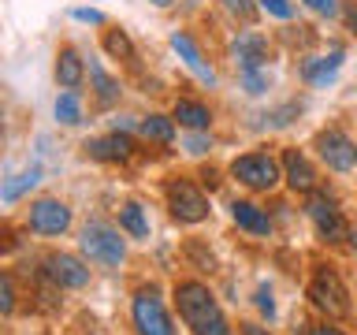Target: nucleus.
<instances>
[{
  "label": "nucleus",
  "instance_id": "nucleus-5",
  "mask_svg": "<svg viewBox=\"0 0 357 335\" xmlns=\"http://www.w3.org/2000/svg\"><path fill=\"white\" fill-rule=\"evenodd\" d=\"M130 324H134L138 335H175V324H172V313H167L164 298H160V287L145 283V287L134 290Z\"/></svg>",
  "mask_w": 357,
  "mask_h": 335
},
{
  "label": "nucleus",
  "instance_id": "nucleus-18",
  "mask_svg": "<svg viewBox=\"0 0 357 335\" xmlns=\"http://www.w3.org/2000/svg\"><path fill=\"white\" fill-rule=\"evenodd\" d=\"M89 89H93V97H97V105H100V108L119 105V97H123L119 78H112V75L105 71V64H100V60H89Z\"/></svg>",
  "mask_w": 357,
  "mask_h": 335
},
{
  "label": "nucleus",
  "instance_id": "nucleus-14",
  "mask_svg": "<svg viewBox=\"0 0 357 335\" xmlns=\"http://www.w3.org/2000/svg\"><path fill=\"white\" fill-rule=\"evenodd\" d=\"M172 49H175V56H178V60L186 64V71H190V75H197L205 86H216V82H220V78H216V71H212V64L205 60V56H201L197 41L190 38L186 30H175V34H172Z\"/></svg>",
  "mask_w": 357,
  "mask_h": 335
},
{
  "label": "nucleus",
  "instance_id": "nucleus-33",
  "mask_svg": "<svg viewBox=\"0 0 357 335\" xmlns=\"http://www.w3.org/2000/svg\"><path fill=\"white\" fill-rule=\"evenodd\" d=\"M71 15H75L78 22H93V27H100V22H105V11H100V8H75Z\"/></svg>",
  "mask_w": 357,
  "mask_h": 335
},
{
  "label": "nucleus",
  "instance_id": "nucleus-29",
  "mask_svg": "<svg viewBox=\"0 0 357 335\" xmlns=\"http://www.w3.org/2000/svg\"><path fill=\"white\" fill-rule=\"evenodd\" d=\"M11 309H15V283H11V276L4 272L0 276V313L11 317Z\"/></svg>",
  "mask_w": 357,
  "mask_h": 335
},
{
  "label": "nucleus",
  "instance_id": "nucleus-10",
  "mask_svg": "<svg viewBox=\"0 0 357 335\" xmlns=\"http://www.w3.org/2000/svg\"><path fill=\"white\" fill-rule=\"evenodd\" d=\"M41 276L49 279L56 290H78V287L89 283V268H86L82 257H75V253H45Z\"/></svg>",
  "mask_w": 357,
  "mask_h": 335
},
{
  "label": "nucleus",
  "instance_id": "nucleus-35",
  "mask_svg": "<svg viewBox=\"0 0 357 335\" xmlns=\"http://www.w3.org/2000/svg\"><path fill=\"white\" fill-rule=\"evenodd\" d=\"M138 123H142V119H130V116H116V119H112V131H119V134H130V131H138Z\"/></svg>",
  "mask_w": 357,
  "mask_h": 335
},
{
  "label": "nucleus",
  "instance_id": "nucleus-30",
  "mask_svg": "<svg viewBox=\"0 0 357 335\" xmlns=\"http://www.w3.org/2000/svg\"><path fill=\"white\" fill-rule=\"evenodd\" d=\"M257 4L275 19H294V4H290V0H257Z\"/></svg>",
  "mask_w": 357,
  "mask_h": 335
},
{
  "label": "nucleus",
  "instance_id": "nucleus-25",
  "mask_svg": "<svg viewBox=\"0 0 357 335\" xmlns=\"http://www.w3.org/2000/svg\"><path fill=\"white\" fill-rule=\"evenodd\" d=\"M301 112H305V105H301V100H283V105H279V108H272V112H264V123H268V127H290V123H294L298 116H301Z\"/></svg>",
  "mask_w": 357,
  "mask_h": 335
},
{
  "label": "nucleus",
  "instance_id": "nucleus-20",
  "mask_svg": "<svg viewBox=\"0 0 357 335\" xmlns=\"http://www.w3.org/2000/svg\"><path fill=\"white\" fill-rule=\"evenodd\" d=\"M38 183H41V164H26L19 175H8L4 179V186H0V201H4V205H15V201L22 194H30Z\"/></svg>",
  "mask_w": 357,
  "mask_h": 335
},
{
  "label": "nucleus",
  "instance_id": "nucleus-38",
  "mask_svg": "<svg viewBox=\"0 0 357 335\" xmlns=\"http://www.w3.org/2000/svg\"><path fill=\"white\" fill-rule=\"evenodd\" d=\"M346 239H350V250L357 253V228H350V234H346Z\"/></svg>",
  "mask_w": 357,
  "mask_h": 335
},
{
  "label": "nucleus",
  "instance_id": "nucleus-31",
  "mask_svg": "<svg viewBox=\"0 0 357 335\" xmlns=\"http://www.w3.org/2000/svg\"><path fill=\"white\" fill-rule=\"evenodd\" d=\"M301 4H305L309 11H317V15H328V19H335L339 15V0H301Z\"/></svg>",
  "mask_w": 357,
  "mask_h": 335
},
{
  "label": "nucleus",
  "instance_id": "nucleus-9",
  "mask_svg": "<svg viewBox=\"0 0 357 335\" xmlns=\"http://www.w3.org/2000/svg\"><path fill=\"white\" fill-rule=\"evenodd\" d=\"M26 228L41 239H56V234L71 231V205L60 198H38L26 209Z\"/></svg>",
  "mask_w": 357,
  "mask_h": 335
},
{
  "label": "nucleus",
  "instance_id": "nucleus-26",
  "mask_svg": "<svg viewBox=\"0 0 357 335\" xmlns=\"http://www.w3.org/2000/svg\"><path fill=\"white\" fill-rule=\"evenodd\" d=\"M238 86H242V94H250V97H261V94H268V86H272V78H268V67L238 71Z\"/></svg>",
  "mask_w": 357,
  "mask_h": 335
},
{
  "label": "nucleus",
  "instance_id": "nucleus-13",
  "mask_svg": "<svg viewBox=\"0 0 357 335\" xmlns=\"http://www.w3.org/2000/svg\"><path fill=\"white\" fill-rule=\"evenodd\" d=\"M82 149H86L89 161H97V164H127L134 156V142H130V134L112 131L105 138H89Z\"/></svg>",
  "mask_w": 357,
  "mask_h": 335
},
{
  "label": "nucleus",
  "instance_id": "nucleus-1",
  "mask_svg": "<svg viewBox=\"0 0 357 335\" xmlns=\"http://www.w3.org/2000/svg\"><path fill=\"white\" fill-rule=\"evenodd\" d=\"M175 309L194 335H234L216 295H212L208 283H201V279H178L175 283Z\"/></svg>",
  "mask_w": 357,
  "mask_h": 335
},
{
  "label": "nucleus",
  "instance_id": "nucleus-28",
  "mask_svg": "<svg viewBox=\"0 0 357 335\" xmlns=\"http://www.w3.org/2000/svg\"><path fill=\"white\" fill-rule=\"evenodd\" d=\"M253 306H257V313H261L264 320H275V295H272L268 283H261L253 290Z\"/></svg>",
  "mask_w": 357,
  "mask_h": 335
},
{
  "label": "nucleus",
  "instance_id": "nucleus-19",
  "mask_svg": "<svg viewBox=\"0 0 357 335\" xmlns=\"http://www.w3.org/2000/svg\"><path fill=\"white\" fill-rule=\"evenodd\" d=\"M172 116H175L178 127H186V131H208L212 127V108L205 100H194V97H178Z\"/></svg>",
  "mask_w": 357,
  "mask_h": 335
},
{
  "label": "nucleus",
  "instance_id": "nucleus-15",
  "mask_svg": "<svg viewBox=\"0 0 357 335\" xmlns=\"http://www.w3.org/2000/svg\"><path fill=\"white\" fill-rule=\"evenodd\" d=\"M231 56L238 71H253V67H268V38L257 30H245L231 41Z\"/></svg>",
  "mask_w": 357,
  "mask_h": 335
},
{
  "label": "nucleus",
  "instance_id": "nucleus-36",
  "mask_svg": "<svg viewBox=\"0 0 357 335\" xmlns=\"http://www.w3.org/2000/svg\"><path fill=\"white\" fill-rule=\"evenodd\" d=\"M305 335H346V332L335 328V324H317V328H309Z\"/></svg>",
  "mask_w": 357,
  "mask_h": 335
},
{
  "label": "nucleus",
  "instance_id": "nucleus-16",
  "mask_svg": "<svg viewBox=\"0 0 357 335\" xmlns=\"http://www.w3.org/2000/svg\"><path fill=\"white\" fill-rule=\"evenodd\" d=\"M231 220L238 223L245 234H253V239H268L272 234V216H268V209H261L257 201H231Z\"/></svg>",
  "mask_w": 357,
  "mask_h": 335
},
{
  "label": "nucleus",
  "instance_id": "nucleus-37",
  "mask_svg": "<svg viewBox=\"0 0 357 335\" xmlns=\"http://www.w3.org/2000/svg\"><path fill=\"white\" fill-rule=\"evenodd\" d=\"M238 332L242 335H272L268 328H261V324H253V320H245V324H238Z\"/></svg>",
  "mask_w": 357,
  "mask_h": 335
},
{
  "label": "nucleus",
  "instance_id": "nucleus-2",
  "mask_svg": "<svg viewBox=\"0 0 357 335\" xmlns=\"http://www.w3.org/2000/svg\"><path fill=\"white\" fill-rule=\"evenodd\" d=\"M78 250L97 268H119L127 261V242L119 239V231L108 220H86L78 231Z\"/></svg>",
  "mask_w": 357,
  "mask_h": 335
},
{
  "label": "nucleus",
  "instance_id": "nucleus-12",
  "mask_svg": "<svg viewBox=\"0 0 357 335\" xmlns=\"http://www.w3.org/2000/svg\"><path fill=\"white\" fill-rule=\"evenodd\" d=\"M342 56H346L342 45H331L324 56H305V60L298 64V78L312 89H328L342 71Z\"/></svg>",
  "mask_w": 357,
  "mask_h": 335
},
{
  "label": "nucleus",
  "instance_id": "nucleus-11",
  "mask_svg": "<svg viewBox=\"0 0 357 335\" xmlns=\"http://www.w3.org/2000/svg\"><path fill=\"white\" fill-rule=\"evenodd\" d=\"M279 164H283V183L294 190V194H312V190H320V175L312 161L305 156V149H298V145H287L283 156H279Z\"/></svg>",
  "mask_w": 357,
  "mask_h": 335
},
{
  "label": "nucleus",
  "instance_id": "nucleus-6",
  "mask_svg": "<svg viewBox=\"0 0 357 335\" xmlns=\"http://www.w3.org/2000/svg\"><path fill=\"white\" fill-rule=\"evenodd\" d=\"M164 201H167V212H172V220L178 223H201L212 216V205L205 198V190H201L194 179H172V183H164Z\"/></svg>",
  "mask_w": 357,
  "mask_h": 335
},
{
  "label": "nucleus",
  "instance_id": "nucleus-24",
  "mask_svg": "<svg viewBox=\"0 0 357 335\" xmlns=\"http://www.w3.org/2000/svg\"><path fill=\"white\" fill-rule=\"evenodd\" d=\"M105 52L112 56V60H123V64L138 60V52H134V45H130V38H127V30H123V27L105 30Z\"/></svg>",
  "mask_w": 357,
  "mask_h": 335
},
{
  "label": "nucleus",
  "instance_id": "nucleus-7",
  "mask_svg": "<svg viewBox=\"0 0 357 335\" xmlns=\"http://www.w3.org/2000/svg\"><path fill=\"white\" fill-rule=\"evenodd\" d=\"M312 149H317V156H320L324 164H328V172H339V175L357 172V142H354L342 127H324V131H317Z\"/></svg>",
  "mask_w": 357,
  "mask_h": 335
},
{
  "label": "nucleus",
  "instance_id": "nucleus-34",
  "mask_svg": "<svg viewBox=\"0 0 357 335\" xmlns=\"http://www.w3.org/2000/svg\"><path fill=\"white\" fill-rule=\"evenodd\" d=\"M342 19H346V30L357 38V0H346L342 4Z\"/></svg>",
  "mask_w": 357,
  "mask_h": 335
},
{
  "label": "nucleus",
  "instance_id": "nucleus-27",
  "mask_svg": "<svg viewBox=\"0 0 357 335\" xmlns=\"http://www.w3.org/2000/svg\"><path fill=\"white\" fill-rule=\"evenodd\" d=\"M212 134L208 131H190V134H183V153L186 156H205V153H212Z\"/></svg>",
  "mask_w": 357,
  "mask_h": 335
},
{
  "label": "nucleus",
  "instance_id": "nucleus-4",
  "mask_svg": "<svg viewBox=\"0 0 357 335\" xmlns=\"http://www.w3.org/2000/svg\"><path fill=\"white\" fill-rule=\"evenodd\" d=\"M305 295H309V306L317 313H324L328 320L350 317V290H346L342 276L335 272L331 265H317V272H312Z\"/></svg>",
  "mask_w": 357,
  "mask_h": 335
},
{
  "label": "nucleus",
  "instance_id": "nucleus-22",
  "mask_svg": "<svg viewBox=\"0 0 357 335\" xmlns=\"http://www.w3.org/2000/svg\"><path fill=\"white\" fill-rule=\"evenodd\" d=\"M52 116H56L60 127H78V123L86 119L82 94H78V89H63V94L56 97V105H52Z\"/></svg>",
  "mask_w": 357,
  "mask_h": 335
},
{
  "label": "nucleus",
  "instance_id": "nucleus-32",
  "mask_svg": "<svg viewBox=\"0 0 357 335\" xmlns=\"http://www.w3.org/2000/svg\"><path fill=\"white\" fill-rule=\"evenodd\" d=\"M223 8H227L231 15H238V19H245V22L253 19V4H250V0H223Z\"/></svg>",
  "mask_w": 357,
  "mask_h": 335
},
{
  "label": "nucleus",
  "instance_id": "nucleus-39",
  "mask_svg": "<svg viewBox=\"0 0 357 335\" xmlns=\"http://www.w3.org/2000/svg\"><path fill=\"white\" fill-rule=\"evenodd\" d=\"M149 4H156V8H172L175 0H149Z\"/></svg>",
  "mask_w": 357,
  "mask_h": 335
},
{
  "label": "nucleus",
  "instance_id": "nucleus-8",
  "mask_svg": "<svg viewBox=\"0 0 357 335\" xmlns=\"http://www.w3.org/2000/svg\"><path fill=\"white\" fill-rule=\"evenodd\" d=\"M305 216H309V223L317 228V234L328 246L342 242L346 234H350V228H346V220H342L339 201H335L328 190H312V194H305Z\"/></svg>",
  "mask_w": 357,
  "mask_h": 335
},
{
  "label": "nucleus",
  "instance_id": "nucleus-3",
  "mask_svg": "<svg viewBox=\"0 0 357 335\" xmlns=\"http://www.w3.org/2000/svg\"><path fill=\"white\" fill-rule=\"evenodd\" d=\"M231 179L242 183L245 190H253V194H272L283 183V164L268 149H250L231 161Z\"/></svg>",
  "mask_w": 357,
  "mask_h": 335
},
{
  "label": "nucleus",
  "instance_id": "nucleus-21",
  "mask_svg": "<svg viewBox=\"0 0 357 335\" xmlns=\"http://www.w3.org/2000/svg\"><path fill=\"white\" fill-rule=\"evenodd\" d=\"M138 134H142L145 142L172 145V142H175V116H160V112H149V116H142Z\"/></svg>",
  "mask_w": 357,
  "mask_h": 335
},
{
  "label": "nucleus",
  "instance_id": "nucleus-23",
  "mask_svg": "<svg viewBox=\"0 0 357 335\" xmlns=\"http://www.w3.org/2000/svg\"><path fill=\"white\" fill-rule=\"evenodd\" d=\"M119 231H127L130 239H138V242L149 239V216H145V209L138 201H123L119 205Z\"/></svg>",
  "mask_w": 357,
  "mask_h": 335
},
{
  "label": "nucleus",
  "instance_id": "nucleus-17",
  "mask_svg": "<svg viewBox=\"0 0 357 335\" xmlns=\"http://www.w3.org/2000/svg\"><path fill=\"white\" fill-rule=\"evenodd\" d=\"M86 60L78 56L75 45H63L60 52H56V82H60L63 89H82L86 82Z\"/></svg>",
  "mask_w": 357,
  "mask_h": 335
}]
</instances>
